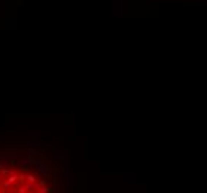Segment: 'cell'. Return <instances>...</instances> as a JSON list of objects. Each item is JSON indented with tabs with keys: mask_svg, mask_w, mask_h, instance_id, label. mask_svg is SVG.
Here are the masks:
<instances>
[{
	"mask_svg": "<svg viewBox=\"0 0 207 193\" xmlns=\"http://www.w3.org/2000/svg\"><path fill=\"white\" fill-rule=\"evenodd\" d=\"M49 187H48V186L46 184H45V186H42V187L40 189H39V193H49Z\"/></svg>",
	"mask_w": 207,
	"mask_h": 193,
	"instance_id": "2",
	"label": "cell"
},
{
	"mask_svg": "<svg viewBox=\"0 0 207 193\" xmlns=\"http://www.w3.org/2000/svg\"><path fill=\"white\" fill-rule=\"evenodd\" d=\"M25 193H34L33 190H27V192H25Z\"/></svg>",
	"mask_w": 207,
	"mask_h": 193,
	"instance_id": "4",
	"label": "cell"
},
{
	"mask_svg": "<svg viewBox=\"0 0 207 193\" xmlns=\"http://www.w3.org/2000/svg\"><path fill=\"white\" fill-rule=\"evenodd\" d=\"M17 192H18V193H25V192H27V187H25V186L22 184V186H19V187L17 189Z\"/></svg>",
	"mask_w": 207,
	"mask_h": 193,
	"instance_id": "3",
	"label": "cell"
},
{
	"mask_svg": "<svg viewBox=\"0 0 207 193\" xmlns=\"http://www.w3.org/2000/svg\"><path fill=\"white\" fill-rule=\"evenodd\" d=\"M25 181H28V183H36V177L33 174H27L25 175Z\"/></svg>",
	"mask_w": 207,
	"mask_h": 193,
	"instance_id": "1",
	"label": "cell"
},
{
	"mask_svg": "<svg viewBox=\"0 0 207 193\" xmlns=\"http://www.w3.org/2000/svg\"><path fill=\"white\" fill-rule=\"evenodd\" d=\"M0 193H5V192H3V190H0Z\"/></svg>",
	"mask_w": 207,
	"mask_h": 193,
	"instance_id": "5",
	"label": "cell"
}]
</instances>
